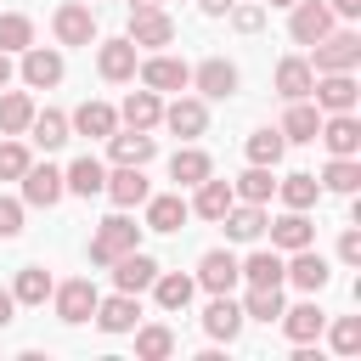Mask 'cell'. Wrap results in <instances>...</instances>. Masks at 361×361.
<instances>
[{"instance_id": "4316f807", "label": "cell", "mask_w": 361, "mask_h": 361, "mask_svg": "<svg viewBox=\"0 0 361 361\" xmlns=\"http://www.w3.org/2000/svg\"><path fill=\"white\" fill-rule=\"evenodd\" d=\"M282 141H316V130H322V107L305 96V102H288V113H282Z\"/></svg>"}, {"instance_id": "e575fe53", "label": "cell", "mask_w": 361, "mask_h": 361, "mask_svg": "<svg viewBox=\"0 0 361 361\" xmlns=\"http://www.w3.org/2000/svg\"><path fill=\"white\" fill-rule=\"evenodd\" d=\"M34 118V96L28 90H0V135H23Z\"/></svg>"}, {"instance_id": "8992f818", "label": "cell", "mask_w": 361, "mask_h": 361, "mask_svg": "<svg viewBox=\"0 0 361 361\" xmlns=\"http://www.w3.org/2000/svg\"><path fill=\"white\" fill-rule=\"evenodd\" d=\"M130 39L147 45V51H158V45L175 39V17H169L164 6H135V17H130Z\"/></svg>"}, {"instance_id": "9a60e30c", "label": "cell", "mask_w": 361, "mask_h": 361, "mask_svg": "<svg viewBox=\"0 0 361 361\" xmlns=\"http://www.w3.org/2000/svg\"><path fill=\"white\" fill-rule=\"evenodd\" d=\"M118 209H135V203H147L152 197V186H147V175H141V164H118L113 175H107V186H102Z\"/></svg>"}, {"instance_id": "2e32d148", "label": "cell", "mask_w": 361, "mask_h": 361, "mask_svg": "<svg viewBox=\"0 0 361 361\" xmlns=\"http://www.w3.org/2000/svg\"><path fill=\"white\" fill-rule=\"evenodd\" d=\"M271 226V248L276 254H293V248H310L316 243V226L305 220V209H288L282 220H265Z\"/></svg>"}, {"instance_id": "7402d4cb", "label": "cell", "mask_w": 361, "mask_h": 361, "mask_svg": "<svg viewBox=\"0 0 361 361\" xmlns=\"http://www.w3.org/2000/svg\"><path fill=\"white\" fill-rule=\"evenodd\" d=\"M96 327L102 333H130L135 322H141V305H135V293H113V299H96Z\"/></svg>"}, {"instance_id": "7bdbcfd3", "label": "cell", "mask_w": 361, "mask_h": 361, "mask_svg": "<svg viewBox=\"0 0 361 361\" xmlns=\"http://www.w3.org/2000/svg\"><path fill=\"white\" fill-rule=\"evenodd\" d=\"M34 45V23L23 11H0V51H28Z\"/></svg>"}, {"instance_id": "5b68a950", "label": "cell", "mask_w": 361, "mask_h": 361, "mask_svg": "<svg viewBox=\"0 0 361 361\" xmlns=\"http://www.w3.org/2000/svg\"><path fill=\"white\" fill-rule=\"evenodd\" d=\"M51 299H56V316L68 322V327H79V322H90V310H96V282L90 276H73V282H62V288H51Z\"/></svg>"}, {"instance_id": "8fae6325", "label": "cell", "mask_w": 361, "mask_h": 361, "mask_svg": "<svg viewBox=\"0 0 361 361\" xmlns=\"http://www.w3.org/2000/svg\"><path fill=\"white\" fill-rule=\"evenodd\" d=\"M276 322H282V333H288L293 344H310V338H322L327 310H322V305H316V293H310V299H305V305H293V310L282 305V316H276Z\"/></svg>"}, {"instance_id": "60d3db41", "label": "cell", "mask_w": 361, "mask_h": 361, "mask_svg": "<svg viewBox=\"0 0 361 361\" xmlns=\"http://www.w3.org/2000/svg\"><path fill=\"white\" fill-rule=\"evenodd\" d=\"M282 147H288V141H282V130H254V135H248V164L276 169V164H282Z\"/></svg>"}, {"instance_id": "6da1fadb", "label": "cell", "mask_w": 361, "mask_h": 361, "mask_svg": "<svg viewBox=\"0 0 361 361\" xmlns=\"http://www.w3.org/2000/svg\"><path fill=\"white\" fill-rule=\"evenodd\" d=\"M355 62H361V34L333 28V34H322V39H316L310 73H355Z\"/></svg>"}, {"instance_id": "ee69618b", "label": "cell", "mask_w": 361, "mask_h": 361, "mask_svg": "<svg viewBox=\"0 0 361 361\" xmlns=\"http://www.w3.org/2000/svg\"><path fill=\"white\" fill-rule=\"evenodd\" d=\"M243 316H254V322H276V316H282V288H248Z\"/></svg>"}, {"instance_id": "d4e9b609", "label": "cell", "mask_w": 361, "mask_h": 361, "mask_svg": "<svg viewBox=\"0 0 361 361\" xmlns=\"http://www.w3.org/2000/svg\"><path fill=\"white\" fill-rule=\"evenodd\" d=\"M220 226H226L231 243H254V237L265 231V203H243V197H237V203L220 214Z\"/></svg>"}, {"instance_id": "f5cc1de1", "label": "cell", "mask_w": 361, "mask_h": 361, "mask_svg": "<svg viewBox=\"0 0 361 361\" xmlns=\"http://www.w3.org/2000/svg\"><path fill=\"white\" fill-rule=\"evenodd\" d=\"M197 6H203V11H209V17H226V11H231V6H237V0H197Z\"/></svg>"}, {"instance_id": "277c9868", "label": "cell", "mask_w": 361, "mask_h": 361, "mask_svg": "<svg viewBox=\"0 0 361 361\" xmlns=\"http://www.w3.org/2000/svg\"><path fill=\"white\" fill-rule=\"evenodd\" d=\"M135 73H141V85H147V90H158V96H164V90H186V85H192V68H186L180 56H164V51H152L147 62H135Z\"/></svg>"}, {"instance_id": "4fadbf2b", "label": "cell", "mask_w": 361, "mask_h": 361, "mask_svg": "<svg viewBox=\"0 0 361 361\" xmlns=\"http://www.w3.org/2000/svg\"><path fill=\"white\" fill-rule=\"evenodd\" d=\"M23 85H28V90H51V85H62V51L28 45V51H23Z\"/></svg>"}, {"instance_id": "cb8c5ba5", "label": "cell", "mask_w": 361, "mask_h": 361, "mask_svg": "<svg viewBox=\"0 0 361 361\" xmlns=\"http://www.w3.org/2000/svg\"><path fill=\"white\" fill-rule=\"evenodd\" d=\"M231 203H237V192H231V180H214V175H203V180H197V197H192L186 209H192L197 220H220V214H226Z\"/></svg>"}, {"instance_id": "836d02e7", "label": "cell", "mask_w": 361, "mask_h": 361, "mask_svg": "<svg viewBox=\"0 0 361 361\" xmlns=\"http://www.w3.org/2000/svg\"><path fill=\"white\" fill-rule=\"evenodd\" d=\"M152 293H158V305H164V310H186V305H192V293H197V282H192V276H180V271H158V276H152Z\"/></svg>"}, {"instance_id": "7a4b0ae2", "label": "cell", "mask_w": 361, "mask_h": 361, "mask_svg": "<svg viewBox=\"0 0 361 361\" xmlns=\"http://www.w3.org/2000/svg\"><path fill=\"white\" fill-rule=\"evenodd\" d=\"M135 243H141V226H135V220H124V214H113V220H102V226H96V237H90V259H96V265H113V259H118V254H130Z\"/></svg>"}, {"instance_id": "f1b7e54d", "label": "cell", "mask_w": 361, "mask_h": 361, "mask_svg": "<svg viewBox=\"0 0 361 361\" xmlns=\"http://www.w3.org/2000/svg\"><path fill=\"white\" fill-rule=\"evenodd\" d=\"M107 152H113V164H147L158 152V141L147 130H113L107 135Z\"/></svg>"}, {"instance_id": "9c48e42d", "label": "cell", "mask_w": 361, "mask_h": 361, "mask_svg": "<svg viewBox=\"0 0 361 361\" xmlns=\"http://www.w3.org/2000/svg\"><path fill=\"white\" fill-rule=\"evenodd\" d=\"M62 169H51V164H28L23 169V203H34V209H56L62 203Z\"/></svg>"}, {"instance_id": "1f68e13d", "label": "cell", "mask_w": 361, "mask_h": 361, "mask_svg": "<svg viewBox=\"0 0 361 361\" xmlns=\"http://www.w3.org/2000/svg\"><path fill=\"white\" fill-rule=\"evenodd\" d=\"M158 113H164V102H158V90H147V85H141V90H130V96H124V107H118V118H124L130 130H152V124H158Z\"/></svg>"}, {"instance_id": "30bf717a", "label": "cell", "mask_w": 361, "mask_h": 361, "mask_svg": "<svg viewBox=\"0 0 361 361\" xmlns=\"http://www.w3.org/2000/svg\"><path fill=\"white\" fill-rule=\"evenodd\" d=\"M316 135H322V147H327L333 158H355V152H361V124H355V113H327Z\"/></svg>"}, {"instance_id": "83f0119b", "label": "cell", "mask_w": 361, "mask_h": 361, "mask_svg": "<svg viewBox=\"0 0 361 361\" xmlns=\"http://www.w3.org/2000/svg\"><path fill=\"white\" fill-rule=\"evenodd\" d=\"M68 130H79V135H96V141H107V135L118 130V113H113L107 102H79V113L68 118Z\"/></svg>"}, {"instance_id": "7dc6e473", "label": "cell", "mask_w": 361, "mask_h": 361, "mask_svg": "<svg viewBox=\"0 0 361 361\" xmlns=\"http://www.w3.org/2000/svg\"><path fill=\"white\" fill-rule=\"evenodd\" d=\"M231 28L237 34H259L265 28V6H231Z\"/></svg>"}, {"instance_id": "f6af8a7d", "label": "cell", "mask_w": 361, "mask_h": 361, "mask_svg": "<svg viewBox=\"0 0 361 361\" xmlns=\"http://www.w3.org/2000/svg\"><path fill=\"white\" fill-rule=\"evenodd\" d=\"M34 158H28V147L17 141V135H6L0 141V180H23V169H28Z\"/></svg>"}, {"instance_id": "816d5d0a", "label": "cell", "mask_w": 361, "mask_h": 361, "mask_svg": "<svg viewBox=\"0 0 361 361\" xmlns=\"http://www.w3.org/2000/svg\"><path fill=\"white\" fill-rule=\"evenodd\" d=\"M333 17H361V0H333Z\"/></svg>"}, {"instance_id": "c3c4849f", "label": "cell", "mask_w": 361, "mask_h": 361, "mask_svg": "<svg viewBox=\"0 0 361 361\" xmlns=\"http://www.w3.org/2000/svg\"><path fill=\"white\" fill-rule=\"evenodd\" d=\"M17 231H23V203L0 197V237H17Z\"/></svg>"}, {"instance_id": "bcb514c9", "label": "cell", "mask_w": 361, "mask_h": 361, "mask_svg": "<svg viewBox=\"0 0 361 361\" xmlns=\"http://www.w3.org/2000/svg\"><path fill=\"white\" fill-rule=\"evenodd\" d=\"M327 338H333V350H338V355H355V350H361V316H338Z\"/></svg>"}, {"instance_id": "db71d44e", "label": "cell", "mask_w": 361, "mask_h": 361, "mask_svg": "<svg viewBox=\"0 0 361 361\" xmlns=\"http://www.w3.org/2000/svg\"><path fill=\"white\" fill-rule=\"evenodd\" d=\"M11 85V51H0V90Z\"/></svg>"}, {"instance_id": "d590c367", "label": "cell", "mask_w": 361, "mask_h": 361, "mask_svg": "<svg viewBox=\"0 0 361 361\" xmlns=\"http://www.w3.org/2000/svg\"><path fill=\"white\" fill-rule=\"evenodd\" d=\"M203 175H214L209 152H197V147H180V152L169 158V180H175V186H197Z\"/></svg>"}, {"instance_id": "d6986e66", "label": "cell", "mask_w": 361, "mask_h": 361, "mask_svg": "<svg viewBox=\"0 0 361 361\" xmlns=\"http://www.w3.org/2000/svg\"><path fill=\"white\" fill-rule=\"evenodd\" d=\"M327 276H333V271H327V259H322L316 248H293V259H288V276H282V282H293L299 293H322V288H327Z\"/></svg>"}, {"instance_id": "f546056e", "label": "cell", "mask_w": 361, "mask_h": 361, "mask_svg": "<svg viewBox=\"0 0 361 361\" xmlns=\"http://www.w3.org/2000/svg\"><path fill=\"white\" fill-rule=\"evenodd\" d=\"M62 186H68L73 197H96V192L107 186V169H102V164H96L90 152H85V158H73V164L62 169Z\"/></svg>"}, {"instance_id": "f907efd6", "label": "cell", "mask_w": 361, "mask_h": 361, "mask_svg": "<svg viewBox=\"0 0 361 361\" xmlns=\"http://www.w3.org/2000/svg\"><path fill=\"white\" fill-rule=\"evenodd\" d=\"M11 310H17V299H11V288H0V327H11Z\"/></svg>"}, {"instance_id": "52a82bcc", "label": "cell", "mask_w": 361, "mask_h": 361, "mask_svg": "<svg viewBox=\"0 0 361 361\" xmlns=\"http://www.w3.org/2000/svg\"><path fill=\"white\" fill-rule=\"evenodd\" d=\"M135 39L124 34V39H107V45H96V73L107 79V85H124V79H135Z\"/></svg>"}, {"instance_id": "9f6ffc18", "label": "cell", "mask_w": 361, "mask_h": 361, "mask_svg": "<svg viewBox=\"0 0 361 361\" xmlns=\"http://www.w3.org/2000/svg\"><path fill=\"white\" fill-rule=\"evenodd\" d=\"M271 6H293V0H271Z\"/></svg>"}, {"instance_id": "74e56055", "label": "cell", "mask_w": 361, "mask_h": 361, "mask_svg": "<svg viewBox=\"0 0 361 361\" xmlns=\"http://www.w3.org/2000/svg\"><path fill=\"white\" fill-rule=\"evenodd\" d=\"M231 192L243 197V203H271V192H276V180H271V169L265 164H248L237 180H231Z\"/></svg>"}, {"instance_id": "d6a6232c", "label": "cell", "mask_w": 361, "mask_h": 361, "mask_svg": "<svg viewBox=\"0 0 361 361\" xmlns=\"http://www.w3.org/2000/svg\"><path fill=\"white\" fill-rule=\"evenodd\" d=\"M28 135H34V147H45V152H56L62 141H68V113H56V107H34V118H28Z\"/></svg>"}, {"instance_id": "ba28073f", "label": "cell", "mask_w": 361, "mask_h": 361, "mask_svg": "<svg viewBox=\"0 0 361 361\" xmlns=\"http://www.w3.org/2000/svg\"><path fill=\"white\" fill-rule=\"evenodd\" d=\"M310 96H316V107L322 113H355V73H316V85H310Z\"/></svg>"}, {"instance_id": "8d00e7d4", "label": "cell", "mask_w": 361, "mask_h": 361, "mask_svg": "<svg viewBox=\"0 0 361 361\" xmlns=\"http://www.w3.org/2000/svg\"><path fill=\"white\" fill-rule=\"evenodd\" d=\"M11 299H17V305H45V299H51V271H45V265H23L17 282H11Z\"/></svg>"}, {"instance_id": "4dcf8cb0", "label": "cell", "mask_w": 361, "mask_h": 361, "mask_svg": "<svg viewBox=\"0 0 361 361\" xmlns=\"http://www.w3.org/2000/svg\"><path fill=\"white\" fill-rule=\"evenodd\" d=\"M186 197L180 192H164V197H147V231H180L186 226Z\"/></svg>"}, {"instance_id": "7c38bea8", "label": "cell", "mask_w": 361, "mask_h": 361, "mask_svg": "<svg viewBox=\"0 0 361 361\" xmlns=\"http://www.w3.org/2000/svg\"><path fill=\"white\" fill-rule=\"evenodd\" d=\"M51 28H56V39H62V45H90V39H96V17H90V6H79V0L56 6Z\"/></svg>"}, {"instance_id": "3957f363", "label": "cell", "mask_w": 361, "mask_h": 361, "mask_svg": "<svg viewBox=\"0 0 361 361\" xmlns=\"http://www.w3.org/2000/svg\"><path fill=\"white\" fill-rule=\"evenodd\" d=\"M288 11H293V17H288L293 45H316L322 34H333V6H327V0H293Z\"/></svg>"}, {"instance_id": "b9f144b4", "label": "cell", "mask_w": 361, "mask_h": 361, "mask_svg": "<svg viewBox=\"0 0 361 361\" xmlns=\"http://www.w3.org/2000/svg\"><path fill=\"white\" fill-rule=\"evenodd\" d=\"M322 186L350 197V192L361 186V164H355V158H327V169H322Z\"/></svg>"}, {"instance_id": "484cf974", "label": "cell", "mask_w": 361, "mask_h": 361, "mask_svg": "<svg viewBox=\"0 0 361 361\" xmlns=\"http://www.w3.org/2000/svg\"><path fill=\"white\" fill-rule=\"evenodd\" d=\"M310 85H316V73H310L305 56H282V62H276V96H282V102H305Z\"/></svg>"}, {"instance_id": "f35d334b", "label": "cell", "mask_w": 361, "mask_h": 361, "mask_svg": "<svg viewBox=\"0 0 361 361\" xmlns=\"http://www.w3.org/2000/svg\"><path fill=\"white\" fill-rule=\"evenodd\" d=\"M276 192H282V203H288V209H310V203L322 197V180H316V175H305V169H293V175H282V180H276Z\"/></svg>"}, {"instance_id": "11a10c76", "label": "cell", "mask_w": 361, "mask_h": 361, "mask_svg": "<svg viewBox=\"0 0 361 361\" xmlns=\"http://www.w3.org/2000/svg\"><path fill=\"white\" fill-rule=\"evenodd\" d=\"M135 6H158V0H135Z\"/></svg>"}, {"instance_id": "e0dca14e", "label": "cell", "mask_w": 361, "mask_h": 361, "mask_svg": "<svg viewBox=\"0 0 361 361\" xmlns=\"http://www.w3.org/2000/svg\"><path fill=\"white\" fill-rule=\"evenodd\" d=\"M152 276H158V259L141 254V248H130V254L113 259V282H118V293H141V288H152Z\"/></svg>"}, {"instance_id": "44dd1931", "label": "cell", "mask_w": 361, "mask_h": 361, "mask_svg": "<svg viewBox=\"0 0 361 361\" xmlns=\"http://www.w3.org/2000/svg\"><path fill=\"white\" fill-rule=\"evenodd\" d=\"M237 271L248 276V288H282V276H288V259H282L276 248H254L248 259H237Z\"/></svg>"}, {"instance_id": "ffe728a7", "label": "cell", "mask_w": 361, "mask_h": 361, "mask_svg": "<svg viewBox=\"0 0 361 361\" xmlns=\"http://www.w3.org/2000/svg\"><path fill=\"white\" fill-rule=\"evenodd\" d=\"M192 85H197L209 102H226V96H237V68H231L226 56H209L203 68H192Z\"/></svg>"}, {"instance_id": "ab89813d", "label": "cell", "mask_w": 361, "mask_h": 361, "mask_svg": "<svg viewBox=\"0 0 361 361\" xmlns=\"http://www.w3.org/2000/svg\"><path fill=\"white\" fill-rule=\"evenodd\" d=\"M135 355H141V361H164V355H175V333H169L164 322L141 327V333H135Z\"/></svg>"}, {"instance_id": "681fc988", "label": "cell", "mask_w": 361, "mask_h": 361, "mask_svg": "<svg viewBox=\"0 0 361 361\" xmlns=\"http://www.w3.org/2000/svg\"><path fill=\"white\" fill-rule=\"evenodd\" d=\"M338 259H344V265H361V231H355V226L338 237Z\"/></svg>"}, {"instance_id": "ac0fdd59", "label": "cell", "mask_w": 361, "mask_h": 361, "mask_svg": "<svg viewBox=\"0 0 361 361\" xmlns=\"http://www.w3.org/2000/svg\"><path fill=\"white\" fill-rule=\"evenodd\" d=\"M237 254H226V248H209L203 259H197V288H209V293H231L237 288Z\"/></svg>"}, {"instance_id": "603a6c76", "label": "cell", "mask_w": 361, "mask_h": 361, "mask_svg": "<svg viewBox=\"0 0 361 361\" xmlns=\"http://www.w3.org/2000/svg\"><path fill=\"white\" fill-rule=\"evenodd\" d=\"M203 333L231 344V338L243 333V305H237L231 293H214V299H209V310H203Z\"/></svg>"}, {"instance_id": "5bb4252c", "label": "cell", "mask_w": 361, "mask_h": 361, "mask_svg": "<svg viewBox=\"0 0 361 361\" xmlns=\"http://www.w3.org/2000/svg\"><path fill=\"white\" fill-rule=\"evenodd\" d=\"M158 118H164V124H169L180 141H192V135H203V130H209V107H203L197 96H175V102H169Z\"/></svg>"}]
</instances>
